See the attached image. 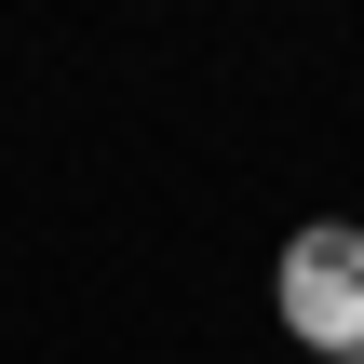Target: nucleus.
I'll return each mask as SVG.
<instances>
[{
    "label": "nucleus",
    "instance_id": "f03ea898",
    "mask_svg": "<svg viewBox=\"0 0 364 364\" xmlns=\"http://www.w3.org/2000/svg\"><path fill=\"white\" fill-rule=\"evenodd\" d=\"M338 364H364V351H338Z\"/></svg>",
    "mask_w": 364,
    "mask_h": 364
},
{
    "label": "nucleus",
    "instance_id": "f257e3e1",
    "mask_svg": "<svg viewBox=\"0 0 364 364\" xmlns=\"http://www.w3.org/2000/svg\"><path fill=\"white\" fill-rule=\"evenodd\" d=\"M284 324L311 338V364H338V351H364V230L351 216H311L297 243H284Z\"/></svg>",
    "mask_w": 364,
    "mask_h": 364
}]
</instances>
